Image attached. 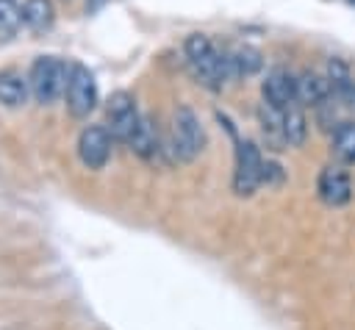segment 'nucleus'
Returning a JSON list of instances; mask_svg holds the SVG:
<instances>
[{
    "label": "nucleus",
    "instance_id": "obj_18",
    "mask_svg": "<svg viewBox=\"0 0 355 330\" xmlns=\"http://www.w3.org/2000/svg\"><path fill=\"white\" fill-rule=\"evenodd\" d=\"M103 6H105V0H86V14H94Z\"/></svg>",
    "mask_w": 355,
    "mask_h": 330
},
{
    "label": "nucleus",
    "instance_id": "obj_15",
    "mask_svg": "<svg viewBox=\"0 0 355 330\" xmlns=\"http://www.w3.org/2000/svg\"><path fill=\"white\" fill-rule=\"evenodd\" d=\"M233 64H236L239 78H252V75H258L263 69V55H261L258 47L241 44V47L233 50Z\"/></svg>",
    "mask_w": 355,
    "mask_h": 330
},
{
    "label": "nucleus",
    "instance_id": "obj_11",
    "mask_svg": "<svg viewBox=\"0 0 355 330\" xmlns=\"http://www.w3.org/2000/svg\"><path fill=\"white\" fill-rule=\"evenodd\" d=\"M19 8H22V25L31 33H36V36L47 33L53 28V22H55V6H53V0H22Z\"/></svg>",
    "mask_w": 355,
    "mask_h": 330
},
{
    "label": "nucleus",
    "instance_id": "obj_7",
    "mask_svg": "<svg viewBox=\"0 0 355 330\" xmlns=\"http://www.w3.org/2000/svg\"><path fill=\"white\" fill-rule=\"evenodd\" d=\"M316 191H319V200L324 205L341 208L352 200V180L341 166H324L319 172V180H316Z\"/></svg>",
    "mask_w": 355,
    "mask_h": 330
},
{
    "label": "nucleus",
    "instance_id": "obj_8",
    "mask_svg": "<svg viewBox=\"0 0 355 330\" xmlns=\"http://www.w3.org/2000/svg\"><path fill=\"white\" fill-rule=\"evenodd\" d=\"M261 94L263 103L275 105V108H286L291 103H297V92H294V75L283 67H275L266 72V78L261 80Z\"/></svg>",
    "mask_w": 355,
    "mask_h": 330
},
{
    "label": "nucleus",
    "instance_id": "obj_6",
    "mask_svg": "<svg viewBox=\"0 0 355 330\" xmlns=\"http://www.w3.org/2000/svg\"><path fill=\"white\" fill-rule=\"evenodd\" d=\"M111 133L105 125H86L78 133V158L86 169H103L111 158Z\"/></svg>",
    "mask_w": 355,
    "mask_h": 330
},
{
    "label": "nucleus",
    "instance_id": "obj_1",
    "mask_svg": "<svg viewBox=\"0 0 355 330\" xmlns=\"http://www.w3.org/2000/svg\"><path fill=\"white\" fill-rule=\"evenodd\" d=\"M67 67L61 58L55 55H39L33 64H31V72H28V86H31V94L36 103L42 105H50L55 103L61 94H64V86H67Z\"/></svg>",
    "mask_w": 355,
    "mask_h": 330
},
{
    "label": "nucleus",
    "instance_id": "obj_2",
    "mask_svg": "<svg viewBox=\"0 0 355 330\" xmlns=\"http://www.w3.org/2000/svg\"><path fill=\"white\" fill-rule=\"evenodd\" d=\"M64 97H67V111L75 116V119H86L97 103H100V94H97V80L92 75V69L80 61H72L67 67V86H64Z\"/></svg>",
    "mask_w": 355,
    "mask_h": 330
},
{
    "label": "nucleus",
    "instance_id": "obj_5",
    "mask_svg": "<svg viewBox=\"0 0 355 330\" xmlns=\"http://www.w3.org/2000/svg\"><path fill=\"white\" fill-rule=\"evenodd\" d=\"M263 155L252 141H239L236 147V172H233V191L250 197L261 186Z\"/></svg>",
    "mask_w": 355,
    "mask_h": 330
},
{
    "label": "nucleus",
    "instance_id": "obj_17",
    "mask_svg": "<svg viewBox=\"0 0 355 330\" xmlns=\"http://www.w3.org/2000/svg\"><path fill=\"white\" fill-rule=\"evenodd\" d=\"M280 180H283V169H280V164L263 161V169H261V183L275 186V183H280Z\"/></svg>",
    "mask_w": 355,
    "mask_h": 330
},
{
    "label": "nucleus",
    "instance_id": "obj_12",
    "mask_svg": "<svg viewBox=\"0 0 355 330\" xmlns=\"http://www.w3.org/2000/svg\"><path fill=\"white\" fill-rule=\"evenodd\" d=\"M280 130H283V141L288 147H302L305 139H308V119H305V111L300 103H291L283 108V122H280Z\"/></svg>",
    "mask_w": 355,
    "mask_h": 330
},
{
    "label": "nucleus",
    "instance_id": "obj_10",
    "mask_svg": "<svg viewBox=\"0 0 355 330\" xmlns=\"http://www.w3.org/2000/svg\"><path fill=\"white\" fill-rule=\"evenodd\" d=\"M128 147H130L139 158L155 161V155L161 153V136H158V128H155L153 116H147V114L139 116V125H136L133 136L128 139Z\"/></svg>",
    "mask_w": 355,
    "mask_h": 330
},
{
    "label": "nucleus",
    "instance_id": "obj_14",
    "mask_svg": "<svg viewBox=\"0 0 355 330\" xmlns=\"http://www.w3.org/2000/svg\"><path fill=\"white\" fill-rule=\"evenodd\" d=\"M333 153L344 164H355V122L344 119L333 128Z\"/></svg>",
    "mask_w": 355,
    "mask_h": 330
},
{
    "label": "nucleus",
    "instance_id": "obj_9",
    "mask_svg": "<svg viewBox=\"0 0 355 330\" xmlns=\"http://www.w3.org/2000/svg\"><path fill=\"white\" fill-rule=\"evenodd\" d=\"M294 92H297V103L311 105V108H316L333 97L327 75H319L313 69H302L300 75H294Z\"/></svg>",
    "mask_w": 355,
    "mask_h": 330
},
{
    "label": "nucleus",
    "instance_id": "obj_16",
    "mask_svg": "<svg viewBox=\"0 0 355 330\" xmlns=\"http://www.w3.org/2000/svg\"><path fill=\"white\" fill-rule=\"evenodd\" d=\"M22 28L19 0H0V42H8Z\"/></svg>",
    "mask_w": 355,
    "mask_h": 330
},
{
    "label": "nucleus",
    "instance_id": "obj_3",
    "mask_svg": "<svg viewBox=\"0 0 355 330\" xmlns=\"http://www.w3.org/2000/svg\"><path fill=\"white\" fill-rule=\"evenodd\" d=\"M205 147V130L200 116L189 105H178L172 114V155L178 161H194Z\"/></svg>",
    "mask_w": 355,
    "mask_h": 330
},
{
    "label": "nucleus",
    "instance_id": "obj_13",
    "mask_svg": "<svg viewBox=\"0 0 355 330\" xmlns=\"http://www.w3.org/2000/svg\"><path fill=\"white\" fill-rule=\"evenodd\" d=\"M31 94L28 78L14 72V69H3L0 72V103L8 108H19Z\"/></svg>",
    "mask_w": 355,
    "mask_h": 330
},
{
    "label": "nucleus",
    "instance_id": "obj_4",
    "mask_svg": "<svg viewBox=\"0 0 355 330\" xmlns=\"http://www.w3.org/2000/svg\"><path fill=\"white\" fill-rule=\"evenodd\" d=\"M139 105L136 97L130 92H114L111 100L105 103V128L111 133L114 141L128 144V139L133 136L136 125H139Z\"/></svg>",
    "mask_w": 355,
    "mask_h": 330
},
{
    "label": "nucleus",
    "instance_id": "obj_19",
    "mask_svg": "<svg viewBox=\"0 0 355 330\" xmlns=\"http://www.w3.org/2000/svg\"><path fill=\"white\" fill-rule=\"evenodd\" d=\"M349 3H352V6H355V0H349Z\"/></svg>",
    "mask_w": 355,
    "mask_h": 330
}]
</instances>
